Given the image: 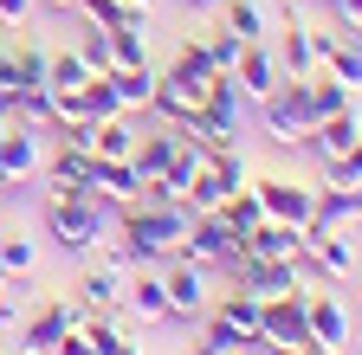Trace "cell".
I'll return each instance as SVG.
<instances>
[{
    "label": "cell",
    "mask_w": 362,
    "mask_h": 355,
    "mask_svg": "<svg viewBox=\"0 0 362 355\" xmlns=\"http://www.w3.org/2000/svg\"><path fill=\"white\" fill-rule=\"evenodd\" d=\"M168 71H181L188 84H207L214 78V59H207V32H181V46H175V65Z\"/></svg>",
    "instance_id": "30"
},
{
    "label": "cell",
    "mask_w": 362,
    "mask_h": 355,
    "mask_svg": "<svg viewBox=\"0 0 362 355\" xmlns=\"http://www.w3.org/2000/svg\"><path fill=\"white\" fill-rule=\"evenodd\" d=\"M110 65H149V13H123L110 26Z\"/></svg>",
    "instance_id": "23"
},
{
    "label": "cell",
    "mask_w": 362,
    "mask_h": 355,
    "mask_svg": "<svg viewBox=\"0 0 362 355\" xmlns=\"http://www.w3.org/2000/svg\"><path fill=\"white\" fill-rule=\"evenodd\" d=\"M45 174V143H39V123H0V181L13 188H33Z\"/></svg>",
    "instance_id": "4"
},
{
    "label": "cell",
    "mask_w": 362,
    "mask_h": 355,
    "mask_svg": "<svg viewBox=\"0 0 362 355\" xmlns=\"http://www.w3.org/2000/svg\"><path fill=\"white\" fill-rule=\"evenodd\" d=\"M136 116L123 110V116H110V123H90V155H104V162H129L136 155Z\"/></svg>",
    "instance_id": "22"
},
{
    "label": "cell",
    "mask_w": 362,
    "mask_h": 355,
    "mask_svg": "<svg viewBox=\"0 0 362 355\" xmlns=\"http://www.w3.org/2000/svg\"><path fill=\"white\" fill-rule=\"evenodd\" d=\"M52 355H98V342H90V336H84V323H78V330H65V336L52 342Z\"/></svg>",
    "instance_id": "37"
},
{
    "label": "cell",
    "mask_w": 362,
    "mask_h": 355,
    "mask_svg": "<svg viewBox=\"0 0 362 355\" xmlns=\"http://www.w3.org/2000/svg\"><path fill=\"white\" fill-rule=\"evenodd\" d=\"M324 181H343V188H362V143L343 149L337 162H324Z\"/></svg>",
    "instance_id": "35"
},
{
    "label": "cell",
    "mask_w": 362,
    "mask_h": 355,
    "mask_svg": "<svg viewBox=\"0 0 362 355\" xmlns=\"http://www.w3.org/2000/svg\"><path fill=\"white\" fill-rule=\"evenodd\" d=\"M104 78H110V91H117V104H123L129 116L156 104V71H149V65H110Z\"/></svg>",
    "instance_id": "24"
},
{
    "label": "cell",
    "mask_w": 362,
    "mask_h": 355,
    "mask_svg": "<svg viewBox=\"0 0 362 355\" xmlns=\"http://www.w3.org/2000/svg\"><path fill=\"white\" fill-rule=\"evenodd\" d=\"M123 310H136V323H168V297H162V278L149 265H136V278L123 291Z\"/></svg>",
    "instance_id": "21"
},
{
    "label": "cell",
    "mask_w": 362,
    "mask_h": 355,
    "mask_svg": "<svg viewBox=\"0 0 362 355\" xmlns=\"http://www.w3.org/2000/svg\"><path fill=\"white\" fill-rule=\"evenodd\" d=\"M33 20V0H0V32H20Z\"/></svg>",
    "instance_id": "38"
},
{
    "label": "cell",
    "mask_w": 362,
    "mask_h": 355,
    "mask_svg": "<svg viewBox=\"0 0 362 355\" xmlns=\"http://www.w3.org/2000/svg\"><path fill=\"white\" fill-rule=\"evenodd\" d=\"M39 219H45V239H52L59 252L90 258V252L104 246V233L117 227V207L104 194H71V200H45Z\"/></svg>",
    "instance_id": "2"
},
{
    "label": "cell",
    "mask_w": 362,
    "mask_h": 355,
    "mask_svg": "<svg viewBox=\"0 0 362 355\" xmlns=\"http://www.w3.org/2000/svg\"><path fill=\"white\" fill-rule=\"evenodd\" d=\"M356 143H362V110H356V104H349V110H337V116H324V123L304 136V149H310L317 162H337V155H343V149H356Z\"/></svg>",
    "instance_id": "14"
},
{
    "label": "cell",
    "mask_w": 362,
    "mask_h": 355,
    "mask_svg": "<svg viewBox=\"0 0 362 355\" xmlns=\"http://www.w3.org/2000/svg\"><path fill=\"white\" fill-rule=\"evenodd\" d=\"M337 7V26H362V0H330Z\"/></svg>",
    "instance_id": "40"
},
{
    "label": "cell",
    "mask_w": 362,
    "mask_h": 355,
    "mask_svg": "<svg viewBox=\"0 0 362 355\" xmlns=\"http://www.w3.org/2000/svg\"><path fill=\"white\" fill-rule=\"evenodd\" d=\"M188 7H194V13H214V7H220V0H188Z\"/></svg>",
    "instance_id": "44"
},
{
    "label": "cell",
    "mask_w": 362,
    "mask_h": 355,
    "mask_svg": "<svg viewBox=\"0 0 362 355\" xmlns=\"http://www.w3.org/2000/svg\"><path fill=\"white\" fill-rule=\"evenodd\" d=\"M0 272H7V284H20V278L39 272V246H33V233H20V227L0 233Z\"/></svg>",
    "instance_id": "26"
},
{
    "label": "cell",
    "mask_w": 362,
    "mask_h": 355,
    "mask_svg": "<svg viewBox=\"0 0 362 355\" xmlns=\"http://www.w3.org/2000/svg\"><path fill=\"white\" fill-rule=\"evenodd\" d=\"M240 52H246V46H240V39L226 32V26H214V32H207V59H214V78H233V71H240Z\"/></svg>",
    "instance_id": "32"
},
{
    "label": "cell",
    "mask_w": 362,
    "mask_h": 355,
    "mask_svg": "<svg viewBox=\"0 0 362 355\" xmlns=\"http://www.w3.org/2000/svg\"><path fill=\"white\" fill-rule=\"evenodd\" d=\"M123 291H129V258L123 252H110L104 265H84V278H78V303L90 310V317H117Z\"/></svg>",
    "instance_id": "5"
},
{
    "label": "cell",
    "mask_w": 362,
    "mask_h": 355,
    "mask_svg": "<svg viewBox=\"0 0 362 355\" xmlns=\"http://www.w3.org/2000/svg\"><path fill=\"white\" fill-rule=\"evenodd\" d=\"M233 355H252V349H233Z\"/></svg>",
    "instance_id": "49"
},
{
    "label": "cell",
    "mask_w": 362,
    "mask_h": 355,
    "mask_svg": "<svg viewBox=\"0 0 362 355\" xmlns=\"http://www.w3.org/2000/svg\"><path fill=\"white\" fill-rule=\"evenodd\" d=\"M0 200H7V181H0Z\"/></svg>",
    "instance_id": "48"
},
{
    "label": "cell",
    "mask_w": 362,
    "mask_h": 355,
    "mask_svg": "<svg viewBox=\"0 0 362 355\" xmlns=\"http://www.w3.org/2000/svg\"><path fill=\"white\" fill-rule=\"evenodd\" d=\"M265 342H285V349H304L310 342V284L265 297Z\"/></svg>",
    "instance_id": "8"
},
{
    "label": "cell",
    "mask_w": 362,
    "mask_h": 355,
    "mask_svg": "<svg viewBox=\"0 0 362 355\" xmlns=\"http://www.w3.org/2000/svg\"><path fill=\"white\" fill-rule=\"evenodd\" d=\"M7 59H13V39H0V123H20L13 116V97H7Z\"/></svg>",
    "instance_id": "39"
},
{
    "label": "cell",
    "mask_w": 362,
    "mask_h": 355,
    "mask_svg": "<svg viewBox=\"0 0 362 355\" xmlns=\"http://www.w3.org/2000/svg\"><path fill=\"white\" fill-rule=\"evenodd\" d=\"M226 272H233L246 291H259V297H279V291H298L304 278H298V258H233V265H226Z\"/></svg>",
    "instance_id": "11"
},
{
    "label": "cell",
    "mask_w": 362,
    "mask_h": 355,
    "mask_svg": "<svg viewBox=\"0 0 362 355\" xmlns=\"http://www.w3.org/2000/svg\"><path fill=\"white\" fill-rule=\"evenodd\" d=\"M201 91H207V84H188V78H181V71H156V116L162 123H188L194 110H201Z\"/></svg>",
    "instance_id": "17"
},
{
    "label": "cell",
    "mask_w": 362,
    "mask_h": 355,
    "mask_svg": "<svg viewBox=\"0 0 362 355\" xmlns=\"http://www.w3.org/2000/svg\"><path fill=\"white\" fill-rule=\"evenodd\" d=\"M181 355H220V349L214 342H194V349H181Z\"/></svg>",
    "instance_id": "42"
},
{
    "label": "cell",
    "mask_w": 362,
    "mask_h": 355,
    "mask_svg": "<svg viewBox=\"0 0 362 355\" xmlns=\"http://www.w3.org/2000/svg\"><path fill=\"white\" fill-rule=\"evenodd\" d=\"M304 252L317 265V278H330V284L356 278V246H349V233H304Z\"/></svg>",
    "instance_id": "15"
},
{
    "label": "cell",
    "mask_w": 362,
    "mask_h": 355,
    "mask_svg": "<svg viewBox=\"0 0 362 355\" xmlns=\"http://www.w3.org/2000/svg\"><path fill=\"white\" fill-rule=\"evenodd\" d=\"M279 65H285V78H310V71H317L310 26H304L298 13H285V32H279Z\"/></svg>",
    "instance_id": "25"
},
{
    "label": "cell",
    "mask_w": 362,
    "mask_h": 355,
    "mask_svg": "<svg viewBox=\"0 0 362 355\" xmlns=\"http://www.w3.org/2000/svg\"><path fill=\"white\" fill-rule=\"evenodd\" d=\"M162 297H168V323L207 317V265H194V258H168V272H162Z\"/></svg>",
    "instance_id": "6"
},
{
    "label": "cell",
    "mask_w": 362,
    "mask_h": 355,
    "mask_svg": "<svg viewBox=\"0 0 362 355\" xmlns=\"http://www.w3.org/2000/svg\"><path fill=\"white\" fill-rule=\"evenodd\" d=\"M84 336L98 342V355H143V342L123 336V330H117V317H84Z\"/></svg>",
    "instance_id": "31"
},
{
    "label": "cell",
    "mask_w": 362,
    "mask_h": 355,
    "mask_svg": "<svg viewBox=\"0 0 362 355\" xmlns=\"http://www.w3.org/2000/svg\"><path fill=\"white\" fill-rule=\"evenodd\" d=\"M123 7H129V13H149V7H156V0H123Z\"/></svg>",
    "instance_id": "43"
},
{
    "label": "cell",
    "mask_w": 362,
    "mask_h": 355,
    "mask_svg": "<svg viewBox=\"0 0 362 355\" xmlns=\"http://www.w3.org/2000/svg\"><path fill=\"white\" fill-rule=\"evenodd\" d=\"M84 317H90V310H84L78 297H52L45 310H33V323L20 330V342H26V349H52V342H59L65 330H78Z\"/></svg>",
    "instance_id": "13"
},
{
    "label": "cell",
    "mask_w": 362,
    "mask_h": 355,
    "mask_svg": "<svg viewBox=\"0 0 362 355\" xmlns=\"http://www.w3.org/2000/svg\"><path fill=\"white\" fill-rule=\"evenodd\" d=\"M310 342H330V349L349 342V310L337 291H310Z\"/></svg>",
    "instance_id": "20"
},
{
    "label": "cell",
    "mask_w": 362,
    "mask_h": 355,
    "mask_svg": "<svg viewBox=\"0 0 362 355\" xmlns=\"http://www.w3.org/2000/svg\"><path fill=\"white\" fill-rule=\"evenodd\" d=\"M20 323V310H13V297H7V272H0V330H13Z\"/></svg>",
    "instance_id": "41"
},
{
    "label": "cell",
    "mask_w": 362,
    "mask_h": 355,
    "mask_svg": "<svg viewBox=\"0 0 362 355\" xmlns=\"http://www.w3.org/2000/svg\"><path fill=\"white\" fill-rule=\"evenodd\" d=\"M175 149H181V129H175V123L149 129V136H136V155H129V162H136V174H143V188L162 181V168L175 162Z\"/></svg>",
    "instance_id": "19"
},
{
    "label": "cell",
    "mask_w": 362,
    "mask_h": 355,
    "mask_svg": "<svg viewBox=\"0 0 362 355\" xmlns=\"http://www.w3.org/2000/svg\"><path fill=\"white\" fill-rule=\"evenodd\" d=\"M90 194H104L110 207H129V200H143V174H136V162L90 155Z\"/></svg>",
    "instance_id": "16"
},
{
    "label": "cell",
    "mask_w": 362,
    "mask_h": 355,
    "mask_svg": "<svg viewBox=\"0 0 362 355\" xmlns=\"http://www.w3.org/2000/svg\"><path fill=\"white\" fill-rule=\"evenodd\" d=\"M246 258H298L304 252V227H285V219H259V227L240 239Z\"/></svg>",
    "instance_id": "18"
},
{
    "label": "cell",
    "mask_w": 362,
    "mask_h": 355,
    "mask_svg": "<svg viewBox=\"0 0 362 355\" xmlns=\"http://www.w3.org/2000/svg\"><path fill=\"white\" fill-rule=\"evenodd\" d=\"M349 336H356V342H362V323H349Z\"/></svg>",
    "instance_id": "46"
},
{
    "label": "cell",
    "mask_w": 362,
    "mask_h": 355,
    "mask_svg": "<svg viewBox=\"0 0 362 355\" xmlns=\"http://www.w3.org/2000/svg\"><path fill=\"white\" fill-rule=\"evenodd\" d=\"M84 116H90V123H110V116H123V104H117V91H110V78H104V71L84 84Z\"/></svg>",
    "instance_id": "33"
},
{
    "label": "cell",
    "mask_w": 362,
    "mask_h": 355,
    "mask_svg": "<svg viewBox=\"0 0 362 355\" xmlns=\"http://www.w3.org/2000/svg\"><path fill=\"white\" fill-rule=\"evenodd\" d=\"M214 213H220V219H226V227H233V233L246 239V233L259 227V219H265V200H259V181H246V188H233V194H226V200H220Z\"/></svg>",
    "instance_id": "27"
},
{
    "label": "cell",
    "mask_w": 362,
    "mask_h": 355,
    "mask_svg": "<svg viewBox=\"0 0 362 355\" xmlns=\"http://www.w3.org/2000/svg\"><path fill=\"white\" fill-rule=\"evenodd\" d=\"M356 303H362V278H356Z\"/></svg>",
    "instance_id": "47"
},
{
    "label": "cell",
    "mask_w": 362,
    "mask_h": 355,
    "mask_svg": "<svg viewBox=\"0 0 362 355\" xmlns=\"http://www.w3.org/2000/svg\"><path fill=\"white\" fill-rule=\"evenodd\" d=\"M259 116H265V136L279 143V149H304V136L317 129V110H310V78H285L279 91L259 104Z\"/></svg>",
    "instance_id": "3"
},
{
    "label": "cell",
    "mask_w": 362,
    "mask_h": 355,
    "mask_svg": "<svg viewBox=\"0 0 362 355\" xmlns=\"http://www.w3.org/2000/svg\"><path fill=\"white\" fill-rule=\"evenodd\" d=\"M90 78H98V71H90V65L78 59V46H71V52H52V59H45V91H84Z\"/></svg>",
    "instance_id": "29"
},
{
    "label": "cell",
    "mask_w": 362,
    "mask_h": 355,
    "mask_svg": "<svg viewBox=\"0 0 362 355\" xmlns=\"http://www.w3.org/2000/svg\"><path fill=\"white\" fill-rule=\"evenodd\" d=\"M214 13H220V26L233 32L240 46H252V39H265V7H259V0H220Z\"/></svg>",
    "instance_id": "28"
},
{
    "label": "cell",
    "mask_w": 362,
    "mask_h": 355,
    "mask_svg": "<svg viewBox=\"0 0 362 355\" xmlns=\"http://www.w3.org/2000/svg\"><path fill=\"white\" fill-rule=\"evenodd\" d=\"M175 258H194V265H233V258H240V233L226 227L220 213H194V219H188V239H181Z\"/></svg>",
    "instance_id": "7"
},
{
    "label": "cell",
    "mask_w": 362,
    "mask_h": 355,
    "mask_svg": "<svg viewBox=\"0 0 362 355\" xmlns=\"http://www.w3.org/2000/svg\"><path fill=\"white\" fill-rule=\"evenodd\" d=\"M71 13H84L90 26H117V20H123L129 7H123V0H78V7H71Z\"/></svg>",
    "instance_id": "36"
},
{
    "label": "cell",
    "mask_w": 362,
    "mask_h": 355,
    "mask_svg": "<svg viewBox=\"0 0 362 355\" xmlns=\"http://www.w3.org/2000/svg\"><path fill=\"white\" fill-rule=\"evenodd\" d=\"M45 7H78V0H45Z\"/></svg>",
    "instance_id": "45"
},
{
    "label": "cell",
    "mask_w": 362,
    "mask_h": 355,
    "mask_svg": "<svg viewBox=\"0 0 362 355\" xmlns=\"http://www.w3.org/2000/svg\"><path fill=\"white\" fill-rule=\"evenodd\" d=\"M78 59H84L90 71H110V26H90V20H84V32H78Z\"/></svg>",
    "instance_id": "34"
},
{
    "label": "cell",
    "mask_w": 362,
    "mask_h": 355,
    "mask_svg": "<svg viewBox=\"0 0 362 355\" xmlns=\"http://www.w3.org/2000/svg\"><path fill=\"white\" fill-rule=\"evenodd\" d=\"M259 200H265V219H285V227H310L317 188H304V181H279V174H265V181H259Z\"/></svg>",
    "instance_id": "12"
},
{
    "label": "cell",
    "mask_w": 362,
    "mask_h": 355,
    "mask_svg": "<svg viewBox=\"0 0 362 355\" xmlns=\"http://www.w3.org/2000/svg\"><path fill=\"white\" fill-rule=\"evenodd\" d=\"M201 116L220 129L226 143H240L246 136V91L233 78H207V91H201Z\"/></svg>",
    "instance_id": "9"
},
{
    "label": "cell",
    "mask_w": 362,
    "mask_h": 355,
    "mask_svg": "<svg viewBox=\"0 0 362 355\" xmlns=\"http://www.w3.org/2000/svg\"><path fill=\"white\" fill-rule=\"evenodd\" d=\"M233 84L246 91V104H265V97L285 84V65H279V52H272L265 39H252V46L240 52V71H233Z\"/></svg>",
    "instance_id": "10"
},
{
    "label": "cell",
    "mask_w": 362,
    "mask_h": 355,
    "mask_svg": "<svg viewBox=\"0 0 362 355\" xmlns=\"http://www.w3.org/2000/svg\"><path fill=\"white\" fill-rule=\"evenodd\" d=\"M188 207L181 200H129L117 207V252L129 258V272L136 265H168L181 252V239H188Z\"/></svg>",
    "instance_id": "1"
}]
</instances>
